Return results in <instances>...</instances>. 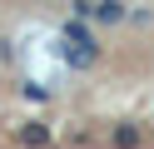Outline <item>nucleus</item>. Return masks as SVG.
<instances>
[{"label": "nucleus", "instance_id": "1", "mask_svg": "<svg viewBox=\"0 0 154 149\" xmlns=\"http://www.w3.org/2000/svg\"><path fill=\"white\" fill-rule=\"evenodd\" d=\"M129 0H90V20L94 25H124Z\"/></svg>", "mask_w": 154, "mask_h": 149}, {"label": "nucleus", "instance_id": "2", "mask_svg": "<svg viewBox=\"0 0 154 149\" xmlns=\"http://www.w3.org/2000/svg\"><path fill=\"white\" fill-rule=\"evenodd\" d=\"M60 60L70 70H94V65H100V45H65Z\"/></svg>", "mask_w": 154, "mask_h": 149}, {"label": "nucleus", "instance_id": "3", "mask_svg": "<svg viewBox=\"0 0 154 149\" xmlns=\"http://www.w3.org/2000/svg\"><path fill=\"white\" fill-rule=\"evenodd\" d=\"M109 144H114V149H139V144H144V129L134 124V119H119V124L109 129Z\"/></svg>", "mask_w": 154, "mask_h": 149}, {"label": "nucleus", "instance_id": "4", "mask_svg": "<svg viewBox=\"0 0 154 149\" xmlns=\"http://www.w3.org/2000/svg\"><path fill=\"white\" fill-rule=\"evenodd\" d=\"M60 40H65V45H94V30L85 25L80 15H70V20L60 25Z\"/></svg>", "mask_w": 154, "mask_h": 149}, {"label": "nucleus", "instance_id": "5", "mask_svg": "<svg viewBox=\"0 0 154 149\" xmlns=\"http://www.w3.org/2000/svg\"><path fill=\"white\" fill-rule=\"evenodd\" d=\"M20 144L25 149H45V144H50V124H40V119L20 124Z\"/></svg>", "mask_w": 154, "mask_h": 149}, {"label": "nucleus", "instance_id": "6", "mask_svg": "<svg viewBox=\"0 0 154 149\" xmlns=\"http://www.w3.org/2000/svg\"><path fill=\"white\" fill-rule=\"evenodd\" d=\"M20 95H25V104H45V99H50V89H45V85H35V79H25V85H20Z\"/></svg>", "mask_w": 154, "mask_h": 149}]
</instances>
